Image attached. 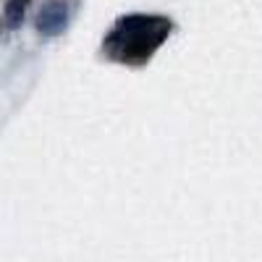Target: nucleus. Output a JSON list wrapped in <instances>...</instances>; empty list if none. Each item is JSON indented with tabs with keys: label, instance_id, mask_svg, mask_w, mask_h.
<instances>
[{
	"label": "nucleus",
	"instance_id": "obj_2",
	"mask_svg": "<svg viewBox=\"0 0 262 262\" xmlns=\"http://www.w3.org/2000/svg\"><path fill=\"white\" fill-rule=\"evenodd\" d=\"M27 6H29V0H8V3H6V24H8L11 29L21 27Z\"/></svg>",
	"mask_w": 262,
	"mask_h": 262
},
{
	"label": "nucleus",
	"instance_id": "obj_1",
	"mask_svg": "<svg viewBox=\"0 0 262 262\" xmlns=\"http://www.w3.org/2000/svg\"><path fill=\"white\" fill-rule=\"evenodd\" d=\"M66 21H69V11H66V6L63 3H48L37 16V29L42 34L53 37V34H60L66 29Z\"/></svg>",
	"mask_w": 262,
	"mask_h": 262
}]
</instances>
